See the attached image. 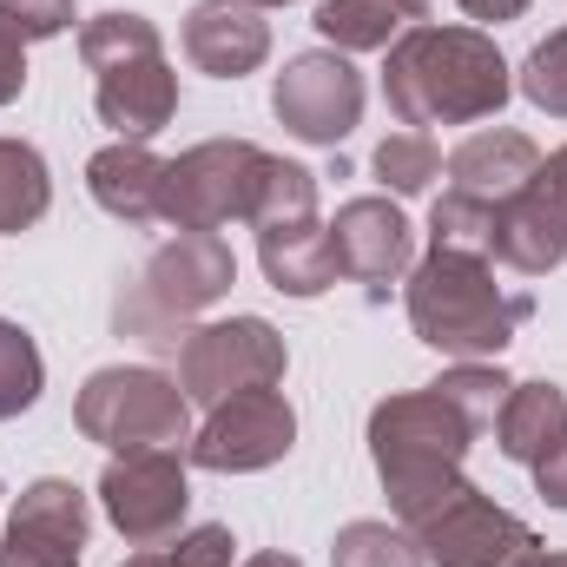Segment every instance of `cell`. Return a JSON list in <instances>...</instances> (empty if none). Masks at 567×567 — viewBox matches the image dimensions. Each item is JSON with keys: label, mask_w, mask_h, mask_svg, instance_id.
Segmentation results:
<instances>
[{"label": "cell", "mask_w": 567, "mask_h": 567, "mask_svg": "<svg viewBox=\"0 0 567 567\" xmlns=\"http://www.w3.org/2000/svg\"><path fill=\"white\" fill-rule=\"evenodd\" d=\"M508 93H515V73L482 27L423 20L390 47V66H383V100L410 133L495 120L508 106Z\"/></svg>", "instance_id": "cell-1"}, {"label": "cell", "mask_w": 567, "mask_h": 567, "mask_svg": "<svg viewBox=\"0 0 567 567\" xmlns=\"http://www.w3.org/2000/svg\"><path fill=\"white\" fill-rule=\"evenodd\" d=\"M475 435L482 429L468 423L435 383L429 390H403V396H383L370 410V462L383 475V495H390L396 528L429 522L442 502H455L468 488L462 462H468Z\"/></svg>", "instance_id": "cell-2"}, {"label": "cell", "mask_w": 567, "mask_h": 567, "mask_svg": "<svg viewBox=\"0 0 567 567\" xmlns=\"http://www.w3.org/2000/svg\"><path fill=\"white\" fill-rule=\"evenodd\" d=\"M403 303H410V330L455 363H495L535 317L528 290L495 284V258L449 251V245H429V258L410 271Z\"/></svg>", "instance_id": "cell-3"}, {"label": "cell", "mask_w": 567, "mask_h": 567, "mask_svg": "<svg viewBox=\"0 0 567 567\" xmlns=\"http://www.w3.org/2000/svg\"><path fill=\"white\" fill-rule=\"evenodd\" d=\"M80 60L93 73V113L120 140H158L178 120V73L145 13H93L80 27Z\"/></svg>", "instance_id": "cell-4"}, {"label": "cell", "mask_w": 567, "mask_h": 567, "mask_svg": "<svg viewBox=\"0 0 567 567\" xmlns=\"http://www.w3.org/2000/svg\"><path fill=\"white\" fill-rule=\"evenodd\" d=\"M238 284V258L218 231H178L145 258L133 297H120V330L152 343H185V323Z\"/></svg>", "instance_id": "cell-5"}, {"label": "cell", "mask_w": 567, "mask_h": 567, "mask_svg": "<svg viewBox=\"0 0 567 567\" xmlns=\"http://www.w3.org/2000/svg\"><path fill=\"white\" fill-rule=\"evenodd\" d=\"M73 423L86 442H100L113 455L178 449V442H192V396L152 363H106L80 383Z\"/></svg>", "instance_id": "cell-6"}, {"label": "cell", "mask_w": 567, "mask_h": 567, "mask_svg": "<svg viewBox=\"0 0 567 567\" xmlns=\"http://www.w3.org/2000/svg\"><path fill=\"white\" fill-rule=\"evenodd\" d=\"M265 145L251 140H205L178 158H165V192L158 218L172 231H218L231 218H251L258 178H265Z\"/></svg>", "instance_id": "cell-7"}, {"label": "cell", "mask_w": 567, "mask_h": 567, "mask_svg": "<svg viewBox=\"0 0 567 567\" xmlns=\"http://www.w3.org/2000/svg\"><path fill=\"white\" fill-rule=\"evenodd\" d=\"M290 370V350L284 337L265 323V317H225V323H198L185 330L178 343V390L192 403H225L238 390H265V383H284Z\"/></svg>", "instance_id": "cell-8"}, {"label": "cell", "mask_w": 567, "mask_h": 567, "mask_svg": "<svg viewBox=\"0 0 567 567\" xmlns=\"http://www.w3.org/2000/svg\"><path fill=\"white\" fill-rule=\"evenodd\" d=\"M290 449H297V410L278 383H265V390H238V396L212 403L185 462H198L212 475H258V468L284 462Z\"/></svg>", "instance_id": "cell-9"}, {"label": "cell", "mask_w": 567, "mask_h": 567, "mask_svg": "<svg viewBox=\"0 0 567 567\" xmlns=\"http://www.w3.org/2000/svg\"><path fill=\"white\" fill-rule=\"evenodd\" d=\"M271 113L290 140L303 145H343L363 120V73L350 66V53L317 47L284 60V73L271 80Z\"/></svg>", "instance_id": "cell-10"}, {"label": "cell", "mask_w": 567, "mask_h": 567, "mask_svg": "<svg viewBox=\"0 0 567 567\" xmlns=\"http://www.w3.org/2000/svg\"><path fill=\"white\" fill-rule=\"evenodd\" d=\"M100 508L106 522L133 542V548H158L185 528L192 508V482H185V455L178 449H133L113 455L100 475Z\"/></svg>", "instance_id": "cell-11"}, {"label": "cell", "mask_w": 567, "mask_h": 567, "mask_svg": "<svg viewBox=\"0 0 567 567\" xmlns=\"http://www.w3.org/2000/svg\"><path fill=\"white\" fill-rule=\"evenodd\" d=\"M410 535L429 567H528L542 555V535L522 515H508L502 502H488L475 482L455 502H442L429 522H416Z\"/></svg>", "instance_id": "cell-12"}, {"label": "cell", "mask_w": 567, "mask_h": 567, "mask_svg": "<svg viewBox=\"0 0 567 567\" xmlns=\"http://www.w3.org/2000/svg\"><path fill=\"white\" fill-rule=\"evenodd\" d=\"M86 495L66 475H40L20 488L13 515H7V542H0V567H80L86 561Z\"/></svg>", "instance_id": "cell-13"}, {"label": "cell", "mask_w": 567, "mask_h": 567, "mask_svg": "<svg viewBox=\"0 0 567 567\" xmlns=\"http://www.w3.org/2000/svg\"><path fill=\"white\" fill-rule=\"evenodd\" d=\"M330 251H337V271L350 284H363L377 303L390 297V284L410 271V251H416V231L403 218L396 198H350L337 205L330 218Z\"/></svg>", "instance_id": "cell-14"}, {"label": "cell", "mask_w": 567, "mask_h": 567, "mask_svg": "<svg viewBox=\"0 0 567 567\" xmlns=\"http://www.w3.org/2000/svg\"><path fill=\"white\" fill-rule=\"evenodd\" d=\"M488 258L522 271V278H548L555 265H567V205L555 198V185L535 172L508 205H495V238Z\"/></svg>", "instance_id": "cell-15"}, {"label": "cell", "mask_w": 567, "mask_h": 567, "mask_svg": "<svg viewBox=\"0 0 567 567\" xmlns=\"http://www.w3.org/2000/svg\"><path fill=\"white\" fill-rule=\"evenodd\" d=\"M185 60L212 80H245L271 60V20L245 0H198L185 13Z\"/></svg>", "instance_id": "cell-16"}, {"label": "cell", "mask_w": 567, "mask_h": 567, "mask_svg": "<svg viewBox=\"0 0 567 567\" xmlns=\"http://www.w3.org/2000/svg\"><path fill=\"white\" fill-rule=\"evenodd\" d=\"M449 192L455 198H475V205H508L535 172H542V145L528 133H508V126H482L449 152Z\"/></svg>", "instance_id": "cell-17"}, {"label": "cell", "mask_w": 567, "mask_h": 567, "mask_svg": "<svg viewBox=\"0 0 567 567\" xmlns=\"http://www.w3.org/2000/svg\"><path fill=\"white\" fill-rule=\"evenodd\" d=\"M258 265H265V284L284 297H323L343 278L337 251H330V225L317 212H290V218L258 225Z\"/></svg>", "instance_id": "cell-18"}, {"label": "cell", "mask_w": 567, "mask_h": 567, "mask_svg": "<svg viewBox=\"0 0 567 567\" xmlns=\"http://www.w3.org/2000/svg\"><path fill=\"white\" fill-rule=\"evenodd\" d=\"M86 192L106 218L120 225H152L158 218V192H165V158L140 140H113L106 152L86 158Z\"/></svg>", "instance_id": "cell-19"}, {"label": "cell", "mask_w": 567, "mask_h": 567, "mask_svg": "<svg viewBox=\"0 0 567 567\" xmlns=\"http://www.w3.org/2000/svg\"><path fill=\"white\" fill-rule=\"evenodd\" d=\"M310 20L337 53H390L410 27L429 20V0H317Z\"/></svg>", "instance_id": "cell-20"}, {"label": "cell", "mask_w": 567, "mask_h": 567, "mask_svg": "<svg viewBox=\"0 0 567 567\" xmlns=\"http://www.w3.org/2000/svg\"><path fill=\"white\" fill-rule=\"evenodd\" d=\"M495 442L508 462L535 468L555 442H567V390L561 383H508L502 410H495Z\"/></svg>", "instance_id": "cell-21"}, {"label": "cell", "mask_w": 567, "mask_h": 567, "mask_svg": "<svg viewBox=\"0 0 567 567\" xmlns=\"http://www.w3.org/2000/svg\"><path fill=\"white\" fill-rule=\"evenodd\" d=\"M53 205V172L40 158V145L0 140V231H33Z\"/></svg>", "instance_id": "cell-22"}, {"label": "cell", "mask_w": 567, "mask_h": 567, "mask_svg": "<svg viewBox=\"0 0 567 567\" xmlns=\"http://www.w3.org/2000/svg\"><path fill=\"white\" fill-rule=\"evenodd\" d=\"M330 567H429L410 528L396 522H343L330 542Z\"/></svg>", "instance_id": "cell-23"}, {"label": "cell", "mask_w": 567, "mask_h": 567, "mask_svg": "<svg viewBox=\"0 0 567 567\" xmlns=\"http://www.w3.org/2000/svg\"><path fill=\"white\" fill-rule=\"evenodd\" d=\"M40 390H47L40 343H33L20 323H7V317H0V423L27 416V410L40 403Z\"/></svg>", "instance_id": "cell-24"}, {"label": "cell", "mask_w": 567, "mask_h": 567, "mask_svg": "<svg viewBox=\"0 0 567 567\" xmlns=\"http://www.w3.org/2000/svg\"><path fill=\"white\" fill-rule=\"evenodd\" d=\"M377 178L396 198H416V192H429L442 178V152H435L429 133H390V140L377 145Z\"/></svg>", "instance_id": "cell-25"}, {"label": "cell", "mask_w": 567, "mask_h": 567, "mask_svg": "<svg viewBox=\"0 0 567 567\" xmlns=\"http://www.w3.org/2000/svg\"><path fill=\"white\" fill-rule=\"evenodd\" d=\"M488 238H495V205H475V198H455V192L435 198V212H429V245L488 258Z\"/></svg>", "instance_id": "cell-26"}, {"label": "cell", "mask_w": 567, "mask_h": 567, "mask_svg": "<svg viewBox=\"0 0 567 567\" xmlns=\"http://www.w3.org/2000/svg\"><path fill=\"white\" fill-rule=\"evenodd\" d=\"M435 390H442L475 429H495V410H502V396H508V377H502L495 363H455V370L435 377Z\"/></svg>", "instance_id": "cell-27"}, {"label": "cell", "mask_w": 567, "mask_h": 567, "mask_svg": "<svg viewBox=\"0 0 567 567\" xmlns=\"http://www.w3.org/2000/svg\"><path fill=\"white\" fill-rule=\"evenodd\" d=\"M522 93H528V106H542L548 120H567V27H555L528 60H522V80H515Z\"/></svg>", "instance_id": "cell-28"}, {"label": "cell", "mask_w": 567, "mask_h": 567, "mask_svg": "<svg viewBox=\"0 0 567 567\" xmlns=\"http://www.w3.org/2000/svg\"><path fill=\"white\" fill-rule=\"evenodd\" d=\"M165 555L172 567H238V535L225 522H198V528H178Z\"/></svg>", "instance_id": "cell-29"}, {"label": "cell", "mask_w": 567, "mask_h": 567, "mask_svg": "<svg viewBox=\"0 0 567 567\" xmlns=\"http://www.w3.org/2000/svg\"><path fill=\"white\" fill-rule=\"evenodd\" d=\"M0 27L13 33V40H53V33H66L73 27V0H0Z\"/></svg>", "instance_id": "cell-30"}, {"label": "cell", "mask_w": 567, "mask_h": 567, "mask_svg": "<svg viewBox=\"0 0 567 567\" xmlns=\"http://www.w3.org/2000/svg\"><path fill=\"white\" fill-rule=\"evenodd\" d=\"M20 93H27V40L0 27V106H13Z\"/></svg>", "instance_id": "cell-31"}, {"label": "cell", "mask_w": 567, "mask_h": 567, "mask_svg": "<svg viewBox=\"0 0 567 567\" xmlns=\"http://www.w3.org/2000/svg\"><path fill=\"white\" fill-rule=\"evenodd\" d=\"M535 488H542L548 508H567V442H555V449L535 462Z\"/></svg>", "instance_id": "cell-32"}, {"label": "cell", "mask_w": 567, "mask_h": 567, "mask_svg": "<svg viewBox=\"0 0 567 567\" xmlns=\"http://www.w3.org/2000/svg\"><path fill=\"white\" fill-rule=\"evenodd\" d=\"M468 20H482V27H502V20H522L528 13V0H455Z\"/></svg>", "instance_id": "cell-33"}, {"label": "cell", "mask_w": 567, "mask_h": 567, "mask_svg": "<svg viewBox=\"0 0 567 567\" xmlns=\"http://www.w3.org/2000/svg\"><path fill=\"white\" fill-rule=\"evenodd\" d=\"M542 178L555 185V198L567 205V145H561V152H548V158H542Z\"/></svg>", "instance_id": "cell-34"}, {"label": "cell", "mask_w": 567, "mask_h": 567, "mask_svg": "<svg viewBox=\"0 0 567 567\" xmlns=\"http://www.w3.org/2000/svg\"><path fill=\"white\" fill-rule=\"evenodd\" d=\"M238 567H303L297 555H251V561H238Z\"/></svg>", "instance_id": "cell-35"}, {"label": "cell", "mask_w": 567, "mask_h": 567, "mask_svg": "<svg viewBox=\"0 0 567 567\" xmlns=\"http://www.w3.org/2000/svg\"><path fill=\"white\" fill-rule=\"evenodd\" d=\"M126 567H172V555H165V548H145V555H133Z\"/></svg>", "instance_id": "cell-36"}, {"label": "cell", "mask_w": 567, "mask_h": 567, "mask_svg": "<svg viewBox=\"0 0 567 567\" xmlns=\"http://www.w3.org/2000/svg\"><path fill=\"white\" fill-rule=\"evenodd\" d=\"M528 567H567V555H535Z\"/></svg>", "instance_id": "cell-37"}, {"label": "cell", "mask_w": 567, "mask_h": 567, "mask_svg": "<svg viewBox=\"0 0 567 567\" xmlns=\"http://www.w3.org/2000/svg\"><path fill=\"white\" fill-rule=\"evenodd\" d=\"M245 7H258V13H265V7H290V0H245Z\"/></svg>", "instance_id": "cell-38"}]
</instances>
